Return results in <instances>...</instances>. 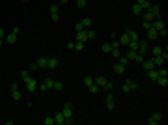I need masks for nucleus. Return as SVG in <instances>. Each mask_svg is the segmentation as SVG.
I'll list each match as a JSON object with an SVG mask.
<instances>
[{
	"instance_id": "412c9836",
	"label": "nucleus",
	"mask_w": 168,
	"mask_h": 125,
	"mask_svg": "<svg viewBox=\"0 0 168 125\" xmlns=\"http://www.w3.org/2000/svg\"><path fill=\"white\" fill-rule=\"evenodd\" d=\"M125 69H127V65L120 64V62H118V64L114 65V73H116V75H123V73H125Z\"/></svg>"
},
{
	"instance_id": "0eeeda50",
	"label": "nucleus",
	"mask_w": 168,
	"mask_h": 125,
	"mask_svg": "<svg viewBox=\"0 0 168 125\" xmlns=\"http://www.w3.org/2000/svg\"><path fill=\"white\" fill-rule=\"evenodd\" d=\"M151 60H153V64H155V67H162L168 62V52H162L161 56H151Z\"/></svg>"
},
{
	"instance_id": "f3484780",
	"label": "nucleus",
	"mask_w": 168,
	"mask_h": 125,
	"mask_svg": "<svg viewBox=\"0 0 168 125\" xmlns=\"http://www.w3.org/2000/svg\"><path fill=\"white\" fill-rule=\"evenodd\" d=\"M155 82L159 84V86H162V88H166L168 86V75H159Z\"/></svg>"
},
{
	"instance_id": "bb28decb",
	"label": "nucleus",
	"mask_w": 168,
	"mask_h": 125,
	"mask_svg": "<svg viewBox=\"0 0 168 125\" xmlns=\"http://www.w3.org/2000/svg\"><path fill=\"white\" fill-rule=\"evenodd\" d=\"M86 34H88V41H90V39H95V38H97V32H95V30H92V28H88V30H86Z\"/></svg>"
},
{
	"instance_id": "b1692460",
	"label": "nucleus",
	"mask_w": 168,
	"mask_h": 125,
	"mask_svg": "<svg viewBox=\"0 0 168 125\" xmlns=\"http://www.w3.org/2000/svg\"><path fill=\"white\" fill-rule=\"evenodd\" d=\"M47 67H49V69H56V67H58V58L51 56V58H49V64H47Z\"/></svg>"
},
{
	"instance_id": "20e7f679",
	"label": "nucleus",
	"mask_w": 168,
	"mask_h": 125,
	"mask_svg": "<svg viewBox=\"0 0 168 125\" xmlns=\"http://www.w3.org/2000/svg\"><path fill=\"white\" fill-rule=\"evenodd\" d=\"M125 56L129 58V62L133 60V62H136V64H142L144 58H146V54H142V52H138V51H127Z\"/></svg>"
},
{
	"instance_id": "4be33fe9",
	"label": "nucleus",
	"mask_w": 168,
	"mask_h": 125,
	"mask_svg": "<svg viewBox=\"0 0 168 125\" xmlns=\"http://www.w3.org/2000/svg\"><path fill=\"white\" fill-rule=\"evenodd\" d=\"M131 11L133 13H135V15H142V13H144V8L142 6H140V4H133V8H131Z\"/></svg>"
},
{
	"instance_id": "e433bc0d",
	"label": "nucleus",
	"mask_w": 168,
	"mask_h": 125,
	"mask_svg": "<svg viewBox=\"0 0 168 125\" xmlns=\"http://www.w3.org/2000/svg\"><path fill=\"white\" fill-rule=\"evenodd\" d=\"M65 47H67V49H73V47H75V41H67V43H65Z\"/></svg>"
},
{
	"instance_id": "7c9ffc66",
	"label": "nucleus",
	"mask_w": 168,
	"mask_h": 125,
	"mask_svg": "<svg viewBox=\"0 0 168 125\" xmlns=\"http://www.w3.org/2000/svg\"><path fill=\"white\" fill-rule=\"evenodd\" d=\"M110 54H112L114 58H120V56H121V51H120V49H112V51H110Z\"/></svg>"
},
{
	"instance_id": "4468645a",
	"label": "nucleus",
	"mask_w": 168,
	"mask_h": 125,
	"mask_svg": "<svg viewBox=\"0 0 168 125\" xmlns=\"http://www.w3.org/2000/svg\"><path fill=\"white\" fill-rule=\"evenodd\" d=\"M75 39H77V41L86 43V41H88V34H86V30H78V32L75 34Z\"/></svg>"
},
{
	"instance_id": "c756f323",
	"label": "nucleus",
	"mask_w": 168,
	"mask_h": 125,
	"mask_svg": "<svg viewBox=\"0 0 168 125\" xmlns=\"http://www.w3.org/2000/svg\"><path fill=\"white\" fill-rule=\"evenodd\" d=\"M45 125H56L54 123V116H47V118H45Z\"/></svg>"
},
{
	"instance_id": "9d476101",
	"label": "nucleus",
	"mask_w": 168,
	"mask_h": 125,
	"mask_svg": "<svg viewBox=\"0 0 168 125\" xmlns=\"http://www.w3.org/2000/svg\"><path fill=\"white\" fill-rule=\"evenodd\" d=\"M161 122H162V114H161V112H155V114H151V116H149L148 125H159Z\"/></svg>"
},
{
	"instance_id": "aec40b11",
	"label": "nucleus",
	"mask_w": 168,
	"mask_h": 125,
	"mask_svg": "<svg viewBox=\"0 0 168 125\" xmlns=\"http://www.w3.org/2000/svg\"><path fill=\"white\" fill-rule=\"evenodd\" d=\"M47 64H49V58H37V62H36L37 69H47Z\"/></svg>"
},
{
	"instance_id": "f03ea898",
	"label": "nucleus",
	"mask_w": 168,
	"mask_h": 125,
	"mask_svg": "<svg viewBox=\"0 0 168 125\" xmlns=\"http://www.w3.org/2000/svg\"><path fill=\"white\" fill-rule=\"evenodd\" d=\"M21 78H23L24 82H26V88H28V92H36V90H37V82H36V80H34L32 77H30V73H28L26 69L21 71Z\"/></svg>"
},
{
	"instance_id": "a19ab883",
	"label": "nucleus",
	"mask_w": 168,
	"mask_h": 125,
	"mask_svg": "<svg viewBox=\"0 0 168 125\" xmlns=\"http://www.w3.org/2000/svg\"><path fill=\"white\" fill-rule=\"evenodd\" d=\"M4 45V39H0V47H2Z\"/></svg>"
},
{
	"instance_id": "39448f33",
	"label": "nucleus",
	"mask_w": 168,
	"mask_h": 125,
	"mask_svg": "<svg viewBox=\"0 0 168 125\" xmlns=\"http://www.w3.org/2000/svg\"><path fill=\"white\" fill-rule=\"evenodd\" d=\"M136 88H138V86H136V82L133 78H125V80H123V84H121V92L123 93H129L133 90H136Z\"/></svg>"
},
{
	"instance_id": "dca6fc26",
	"label": "nucleus",
	"mask_w": 168,
	"mask_h": 125,
	"mask_svg": "<svg viewBox=\"0 0 168 125\" xmlns=\"http://www.w3.org/2000/svg\"><path fill=\"white\" fill-rule=\"evenodd\" d=\"M52 86H54V80H52V78H47L45 82H43L41 86H37V88H39V90H43V92H45V90H52Z\"/></svg>"
},
{
	"instance_id": "6ab92c4d",
	"label": "nucleus",
	"mask_w": 168,
	"mask_h": 125,
	"mask_svg": "<svg viewBox=\"0 0 168 125\" xmlns=\"http://www.w3.org/2000/svg\"><path fill=\"white\" fill-rule=\"evenodd\" d=\"M142 67H144L146 71H149V69H153V67H155V64H153V60H151V58H149V60H148V58H144Z\"/></svg>"
},
{
	"instance_id": "393cba45",
	"label": "nucleus",
	"mask_w": 168,
	"mask_h": 125,
	"mask_svg": "<svg viewBox=\"0 0 168 125\" xmlns=\"http://www.w3.org/2000/svg\"><path fill=\"white\" fill-rule=\"evenodd\" d=\"M148 77H149V80H153V82H155L157 77H159V71H157V67L149 69V71H148Z\"/></svg>"
},
{
	"instance_id": "5701e85b",
	"label": "nucleus",
	"mask_w": 168,
	"mask_h": 125,
	"mask_svg": "<svg viewBox=\"0 0 168 125\" xmlns=\"http://www.w3.org/2000/svg\"><path fill=\"white\" fill-rule=\"evenodd\" d=\"M81 24L84 26V30H88V28H92V26H94V21H92L90 17H84V19L81 21Z\"/></svg>"
},
{
	"instance_id": "a878e982",
	"label": "nucleus",
	"mask_w": 168,
	"mask_h": 125,
	"mask_svg": "<svg viewBox=\"0 0 168 125\" xmlns=\"http://www.w3.org/2000/svg\"><path fill=\"white\" fill-rule=\"evenodd\" d=\"M94 80H95V84H97V86H99V90L105 86V84H107V78H105V77H101V75H99V77H94Z\"/></svg>"
},
{
	"instance_id": "2f4dec72",
	"label": "nucleus",
	"mask_w": 168,
	"mask_h": 125,
	"mask_svg": "<svg viewBox=\"0 0 168 125\" xmlns=\"http://www.w3.org/2000/svg\"><path fill=\"white\" fill-rule=\"evenodd\" d=\"M118 62H120V64H123V65H127V64H129V58H127V56H120V58H118Z\"/></svg>"
},
{
	"instance_id": "a211bd4d",
	"label": "nucleus",
	"mask_w": 168,
	"mask_h": 125,
	"mask_svg": "<svg viewBox=\"0 0 168 125\" xmlns=\"http://www.w3.org/2000/svg\"><path fill=\"white\" fill-rule=\"evenodd\" d=\"M54 123L56 125H65V118H64V114H62L60 110L54 114Z\"/></svg>"
},
{
	"instance_id": "ea45409f",
	"label": "nucleus",
	"mask_w": 168,
	"mask_h": 125,
	"mask_svg": "<svg viewBox=\"0 0 168 125\" xmlns=\"http://www.w3.org/2000/svg\"><path fill=\"white\" fill-rule=\"evenodd\" d=\"M69 2V0H60V4H67Z\"/></svg>"
},
{
	"instance_id": "f8f14e48",
	"label": "nucleus",
	"mask_w": 168,
	"mask_h": 125,
	"mask_svg": "<svg viewBox=\"0 0 168 125\" xmlns=\"http://www.w3.org/2000/svg\"><path fill=\"white\" fill-rule=\"evenodd\" d=\"M118 41H120V45H129V43H131V34H129V28H127L125 30V32H123V35H121V38L120 39H118Z\"/></svg>"
},
{
	"instance_id": "58836bf2",
	"label": "nucleus",
	"mask_w": 168,
	"mask_h": 125,
	"mask_svg": "<svg viewBox=\"0 0 168 125\" xmlns=\"http://www.w3.org/2000/svg\"><path fill=\"white\" fill-rule=\"evenodd\" d=\"M135 2H136V4H140V6H144V4L148 2V0H135Z\"/></svg>"
},
{
	"instance_id": "cd10ccee",
	"label": "nucleus",
	"mask_w": 168,
	"mask_h": 125,
	"mask_svg": "<svg viewBox=\"0 0 168 125\" xmlns=\"http://www.w3.org/2000/svg\"><path fill=\"white\" fill-rule=\"evenodd\" d=\"M101 90H105V92H112V90H114V84H112V82H108V80H107V84H105V86L101 88Z\"/></svg>"
},
{
	"instance_id": "4c0bfd02",
	"label": "nucleus",
	"mask_w": 168,
	"mask_h": 125,
	"mask_svg": "<svg viewBox=\"0 0 168 125\" xmlns=\"http://www.w3.org/2000/svg\"><path fill=\"white\" fill-rule=\"evenodd\" d=\"M4 38H6V30L0 28V39H4Z\"/></svg>"
},
{
	"instance_id": "f257e3e1",
	"label": "nucleus",
	"mask_w": 168,
	"mask_h": 125,
	"mask_svg": "<svg viewBox=\"0 0 168 125\" xmlns=\"http://www.w3.org/2000/svg\"><path fill=\"white\" fill-rule=\"evenodd\" d=\"M151 26L157 30L159 38H166L168 32H166V23H165V19H162V17H161V19H153V21H151Z\"/></svg>"
},
{
	"instance_id": "6e6552de",
	"label": "nucleus",
	"mask_w": 168,
	"mask_h": 125,
	"mask_svg": "<svg viewBox=\"0 0 168 125\" xmlns=\"http://www.w3.org/2000/svg\"><path fill=\"white\" fill-rule=\"evenodd\" d=\"M49 15H51V21H58L60 19V6L58 4H51V8H49Z\"/></svg>"
},
{
	"instance_id": "473e14b6",
	"label": "nucleus",
	"mask_w": 168,
	"mask_h": 125,
	"mask_svg": "<svg viewBox=\"0 0 168 125\" xmlns=\"http://www.w3.org/2000/svg\"><path fill=\"white\" fill-rule=\"evenodd\" d=\"M73 49H75V51H82V49H84V43H82V41H75V47H73Z\"/></svg>"
},
{
	"instance_id": "7ed1b4c3",
	"label": "nucleus",
	"mask_w": 168,
	"mask_h": 125,
	"mask_svg": "<svg viewBox=\"0 0 168 125\" xmlns=\"http://www.w3.org/2000/svg\"><path fill=\"white\" fill-rule=\"evenodd\" d=\"M60 112L64 114V118H65V125L73 123V105H71V103H65V105H62Z\"/></svg>"
},
{
	"instance_id": "79ce46f5",
	"label": "nucleus",
	"mask_w": 168,
	"mask_h": 125,
	"mask_svg": "<svg viewBox=\"0 0 168 125\" xmlns=\"http://www.w3.org/2000/svg\"><path fill=\"white\" fill-rule=\"evenodd\" d=\"M21 2H28V0H21Z\"/></svg>"
},
{
	"instance_id": "c85d7f7f",
	"label": "nucleus",
	"mask_w": 168,
	"mask_h": 125,
	"mask_svg": "<svg viewBox=\"0 0 168 125\" xmlns=\"http://www.w3.org/2000/svg\"><path fill=\"white\" fill-rule=\"evenodd\" d=\"M62 88H64V84L60 82V80H54V86H52V90H56V92H60Z\"/></svg>"
},
{
	"instance_id": "72a5a7b5",
	"label": "nucleus",
	"mask_w": 168,
	"mask_h": 125,
	"mask_svg": "<svg viewBox=\"0 0 168 125\" xmlns=\"http://www.w3.org/2000/svg\"><path fill=\"white\" fill-rule=\"evenodd\" d=\"M101 51H103V52H110V51H112V45H110V43H105V45L101 47Z\"/></svg>"
},
{
	"instance_id": "2eb2a0df",
	"label": "nucleus",
	"mask_w": 168,
	"mask_h": 125,
	"mask_svg": "<svg viewBox=\"0 0 168 125\" xmlns=\"http://www.w3.org/2000/svg\"><path fill=\"white\" fill-rule=\"evenodd\" d=\"M148 11H149V13L153 15V19H161V17H162V13H161V8H159V6H151V8H149Z\"/></svg>"
},
{
	"instance_id": "1a4fd4ad",
	"label": "nucleus",
	"mask_w": 168,
	"mask_h": 125,
	"mask_svg": "<svg viewBox=\"0 0 168 125\" xmlns=\"http://www.w3.org/2000/svg\"><path fill=\"white\" fill-rule=\"evenodd\" d=\"M17 39H19V28H13L10 34H6V38H4V41L6 43H17Z\"/></svg>"
},
{
	"instance_id": "9b49d317",
	"label": "nucleus",
	"mask_w": 168,
	"mask_h": 125,
	"mask_svg": "<svg viewBox=\"0 0 168 125\" xmlns=\"http://www.w3.org/2000/svg\"><path fill=\"white\" fill-rule=\"evenodd\" d=\"M105 106H107V110H112V108H114V95H112V92H107V97H105Z\"/></svg>"
},
{
	"instance_id": "ddd939ff",
	"label": "nucleus",
	"mask_w": 168,
	"mask_h": 125,
	"mask_svg": "<svg viewBox=\"0 0 168 125\" xmlns=\"http://www.w3.org/2000/svg\"><path fill=\"white\" fill-rule=\"evenodd\" d=\"M11 97H13L15 101H21V97H23V95H21V90H19V86H17V84H11Z\"/></svg>"
},
{
	"instance_id": "f704fd0d",
	"label": "nucleus",
	"mask_w": 168,
	"mask_h": 125,
	"mask_svg": "<svg viewBox=\"0 0 168 125\" xmlns=\"http://www.w3.org/2000/svg\"><path fill=\"white\" fill-rule=\"evenodd\" d=\"M86 0H77V8H81V10H84V8H86Z\"/></svg>"
},
{
	"instance_id": "c9c22d12",
	"label": "nucleus",
	"mask_w": 168,
	"mask_h": 125,
	"mask_svg": "<svg viewBox=\"0 0 168 125\" xmlns=\"http://www.w3.org/2000/svg\"><path fill=\"white\" fill-rule=\"evenodd\" d=\"M78 30H84V26H82L81 23H77V24H75V32H78Z\"/></svg>"
},
{
	"instance_id": "423d86ee",
	"label": "nucleus",
	"mask_w": 168,
	"mask_h": 125,
	"mask_svg": "<svg viewBox=\"0 0 168 125\" xmlns=\"http://www.w3.org/2000/svg\"><path fill=\"white\" fill-rule=\"evenodd\" d=\"M84 84L88 86V90H90L92 93H97V92H99V86L95 84L94 77H90V75H86V77H84Z\"/></svg>"
}]
</instances>
